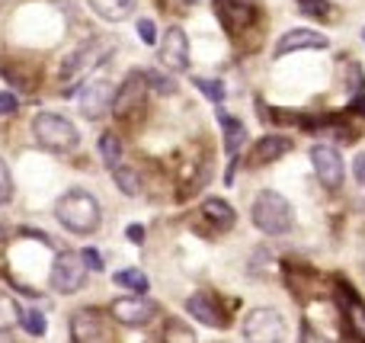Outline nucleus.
I'll return each instance as SVG.
<instances>
[{
  "label": "nucleus",
  "mask_w": 365,
  "mask_h": 343,
  "mask_svg": "<svg viewBox=\"0 0 365 343\" xmlns=\"http://www.w3.org/2000/svg\"><path fill=\"white\" fill-rule=\"evenodd\" d=\"M340 308H343V318H346L349 334L365 340V302L349 286H340Z\"/></svg>",
  "instance_id": "2eb2a0df"
},
{
  "label": "nucleus",
  "mask_w": 365,
  "mask_h": 343,
  "mask_svg": "<svg viewBox=\"0 0 365 343\" xmlns=\"http://www.w3.org/2000/svg\"><path fill=\"white\" fill-rule=\"evenodd\" d=\"M218 122H221V132H225V151L231 154V158H237L240 148L247 145V128L240 119H234V116H227L225 109H218Z\"/></svg>",
  "instance_id": "6ab92c4d"
},
{
  "label": "nucleus",
  "mask_w": 365,
  "mask_h": 343,
  "mask_svg": "<svg viewBox=\"0 0 365 343\" xmlns=\"http://www.w3.org/2000/svg\"><path fill=\"white\" fill-rule=\"evenodd\" d=\"M289 151H292V138H285V135H266L253 148V160L257 164H272V160L285 158Z\"/></svg>",
  "instance_id": "a211bd4d"
},
{
  "label": "nucleus",
  "mask_w": 365,
  "mask_h": 343,
  "mask_svg": "<svg viewBox=\"0 0 365 343\" xmlns=\"http://www.w3.org/2000/svg\"><path fill=\"white\" fill-rule=\"evenodd\" d=\"M158 61L164 64V71H170V74H180V71L189 68V39L180 26H170V29L164 32V39H160V45H158Z\"/></svg>",
  "instance_id": "9d476101"
},
{
  "label": "nucleus",
  "mask_w": 365,
  "mask_h": 343,
  "mask_svg": "<svg viewBox=\"0 0 365 343\" xmlns=\"http://www.w3.org/2000/svg\"><path fill=\"white\" fill-rule=\"evenodd\" d=\"M192 87H199L202 96H208L212 103H225V96H227L225 83H221V81H212V77H192Z\"/></svg>",
  "instance_id": "a878e982"
},
{
  "label": "nucleus",
  "mask_w": 365,
  "mask_h": 343,
  "mask_svg": "<svg viewBox=\"0 0 365 343\" xmlns=\"http://www.w3.org/2000/svg\"><path fill=\"white\" fill-rule=\"evenodd\" d=\"M71 340L74 343H113L109 340V327L96 308H81L71 318Z\"/></svg>",
  "instance_id": "9b49d317"
},
{
  "label": "nucleus",
  "mask_w": 365,
  "mask_h": 343,
  "mask_svg": "<svg viewBox=\"0 0 365 343\" xmlns=\"http://www.w3.org/2000/svg\"><path fill=\"white\" fill-rule=\"evenodd\" d=\"M87 260H83V254H77V250H61V254L55 257V267H51V289L61 295H74L83 289V282H87Z\"/></svg>",
  "instance_id": "39448f33"
},
{
  "label": "nucleus",
  "mask_w": 365,
  "mask_h": 343,
  "mask_svg": "<svg viewBox=\"0 0 365 343\" xmlns=\"http://www.w3.org/2000/svg\"><path fill=\"white\" fill-rule=\"evenodd\" d=\"M115 83L113 81H90L81 87V93H77V103H81V113L87 116V119H100V116H106L109 109H113L115 103Z\"/></svg>",
  "instance_id": "6e6552de"
},
{
  "label": "nucleus",
  "mask_w": 365,
  "mask_h": 343,
  "mask_svg": "<svg viewBox=\"0 0 365 343\" xmlns=\"http://www.w3.org/2000/svg\"><path fill=\"white\" fill-rule=\"evenodd\" d=\"M55 218L74 235H93L103 222V212L96 196H90L87 190H68L55 203Z\"/></svg>",
  "instance_id": "f257e3e1"
},
{
  "label": "nucleus",
  "mask_w": 365,
  "mask_h": 343,
  "mask_svg": "<svg viewBox=\"0 0 365 343\" xmlns=\"http://www.w3.org/2000/svg\"><path fill=\"white\" fill-rule=\"evenodd\" d=\"M32 135H36V141L42 148L58 151V154H68L81 145L77 126L61 113H38L36 119H32Z\"/></svg>",
  "instance_id": "f03ea898"
},
{
  "label": "nucleus",
  "mask_w": 365,
  "mask_h": 343,
  "mask_svg": "<svg viewBox=\"0 0 365 343\" xmlns=\"http://www.w3.org/2000/svg\"><path fill=\"white\" fill-rule=\"evenodd\" d=\"M4 250H6V231H4V225H0V263H4Z\"/></svg>",
  "instance_id": "e433bc0d"
},
{
  "label": "nucleus",
  "mask_w": 365,
  "mask_h": 343,
  "mask_svg": "<svg viewBox=\"0 0 365 343\" xmlns=\"http://www.w3.org/2000/svg\"><path fill=\"white\" fill-rule=\"evenodd\" d=\"M349 113H359V116H365V87H362V90H356V93H353V100H349Z\"/></svg>",
  "instance_id": "72a5a7b5"
},
{
  "label": "nucleus",
  "mask_w": 365,
  "mask_h": 343,
  "mask_svg": "<svg viewBox=\"0 0 365 343\" xmlns=\"http://www.w3.org/2000/svg\"><path fill=\"white\" fill-rule=\"evenodd\" d=\"M100 154H103V164L109 167V170H115V167L122 164V141L115 132H106L100 138Z\"/></svg>",
  "instance_id": "5701e85b"
},
{
  "label": "nucleus",
  "mask_w": 365,
  "mask_h": 343,
  "mask_svg": "<svg viewBox=\"0 0 365 343\" xmlns=\"http://www.w3.org/2000/svg\"><path fill=\"white\" fill-rule=\"evenodd\" d=\"M244 340L247 343H282L285 321L276 308H253L244 318Z\"/></svg>",
  "instance_id": "423d86ee"
},
{
  "label": "nucleus",
  "mask_w": 365,
  "mask_h": 343,
  "mask_svg": "<svg viewBox=\"0 0 365 343\" xmlns=\"http://www.w3.org/2000/svg\"><path fill=\"white\" fill-rule=\"evenodd\" d=\"M113 180H115V186H119L125 196H138V193H141V177H138V170H135V167L119 164L113 170Z\"/></svg>",
  "instance_id": "412c9836"
},
{
  "label": "nucleus",
  "mask_w": 365,
  "mask_h": 343,
  "mask_svg": "<svg viewBox=\"0 0 365 343\" xmlns=\"http://www.w3.org/2000/svg\"><path fill=\"white\" fill-rule=\"evenodd\" d=\"M298 10L314 19H334V4L330 0H298Z\"/></svg>",
  "instance_id": "bb28decb"
},
{
  "label": "nucleus",
  "mask_w": 365,
  "mask_h": 343,
  "mask_svg": "<svg viewBox=\"0 0 365 343\" xmlns=\"http://www.w3.org/2000/svg\"><path fill=\"white\" fill-rule=\"evenodd\" d=\"M215 13H218L221 26L227 32H237L240 26H247L253 19V10L247 4H237V0H215Z\"/></svg>",
  "instance_id": "f3484780"
},
{
  "label": "nucleus",
  "mask_w": 365,
  "mask_h": 343,
  "mask_svg": "<svg viewBox=\"0 0 365 343\" xmlns=\"http://www.w3.org/2000/svg\"><path fill=\"white\" fill-rule=\"evenodd\" d=\"M113 282L115 286H122V289H132L135 295H145L148 286H151L141 270H119V273H113Z\"/></svg>",
  "instance_id": "4be33fe9"
},
{
  "label": "nucleus",
  "mask_w": 365,
  "mask_h": 343,
  "mask_svg": "<svg viewBox=\"0 0 365 343\" xmlns=\"http://www.w3.org/2000/svg\"><path fill=\"white\" fill-rule=\"evenodd\" d=\"M145 90H148L145 71H128V77L119 83V90H115L113 109H115L119 116H128L135 106H141V96H145Z\"/></svg>",
  "instance_id": "f8f14e48"
},
{
  "label": "nucleus",
  "mask_w": 365,
  "mask_h": 343,
  "mask_svg": "<svg viewBox=\"0 0 365 343\" xmlns=\"http://www.w3.org/2000/svg\"><path fill=\"white\" fill-rule=\"evenodd\" d=\"M356 180L365 186V154H362V158H356Z\"/></svg>",
  "instance_id": "c9c22d12"
},
{
  "label": "nucleus",
  "mask_w": 365,
  "mask_h": 343,
  "mask_svg": "<svg viewBox=\"0 0 365 343\" xmlns=\"http://www.w3.org/2000/svg\"><path fill=\"white\" fill-rule=\"evenodd\" d=\"M145 77H148V83H151L154 93H160V96H173L180 90L177 81H173L170 74H164V71H145Z\"/></svg>",
  "instance_id": "b1692460"
},
{
  "label": "nucleus",
  "mask_w": 365,
  "mask_h": 343,
  "mask_svg": "<svg viewBox=\"0 0 365 343\" xmlns=\"http://www.w3.org/2000/svg\"><path fill=\"white\" fill-rule=\"evenodd\" d=\"M186 312L195 321H202L205 327H227V318L221 314V308L215 305V299L208 292H195L186 299Z\"/></svg>",
  "instance_id": "4468645a"
},
{
  "label": "nucleus",
  "mask_w": 365,
  "mask_h": 343,
  "mask_svg": "<svg viewBox=\"0 0 365 343\" xmlns=\"http://www.w3.org/2000/svg\"><path fill=\"white\" fill-rule=\"evenodd\" d=\"M311 167H314L317 180H321L327 190H340L343 177H346V167H343V158L336 148L330 145H314L311 148Z\"/></svg>",
  "instance_id": "1a4fd4ad"
},
{
  "label": "nucleus",
  "mask_w": 365,
  "mask_h": 343,
  "mask_svg": "<svg viewBox=\"0 0 365 343\" xmlns=\"http://www.w3.org/2000/svg\"><path fill=\"white\" fill-rule=\"evenodd\" d=\"M164 343H195V334L180 318H170L164 327Z\"/></svg>",
  "instance_id": "393cba45"
},
{
  "label": "nucleus",
  "mask_w": 365,
  "mask_h": 343,
  "mask_svg": "<svg viewBox=\"0 0 365 343\" xmlns=\"http://www.w3.org/2000/svg\"><path fill=\"white\" fill-rule=\"evenodd\" d=\"M253 225H257L263 235H285V231L292 228V205H289V199L282 196V193H276V190H263L257 196V203H253Z\"/></svg>",
  "instance_id": "7ed1b4c3"
},
{
  "label": "nucleus",
  "mask_w": 365,
  "mask_h": 343,
  "mask_svg": "<svg viewBox=\"0 0 365 343\" xmlns=\"http://www.w3.org/2000/svg\"><path fill=\"white\" fill-rule=\"evenodd\" d=\"M113 51H115V42L100 39V36H90L87 42H81L71 55L61 58V64H58V77H61V81H71V77L96 68V64H100L106 55H113Z\"/></svg>",
  "instance_id": "20e7f679"
},
{
  "label": "nucleus",
  "mask_w": 365,
  "mask_h": 343,
  "mask_svg": "<svg viewBox=\"0 0 365 343\" xmlns=\"http://www.w3.org/2000/svg\"><path fill=\"white\" fill-rule=\"evenodd\" d=\"M199 215L205 218L208 225H212L215 235H221V231H231V228H234V222H237L234 209L225 203V199H218V196L205 199V203H202V209H199Z\"/></svg>",
  "instance_id": "dca6fc26"
},
{
  "label": "nucleus",
  "mask_w": 365,
  "mask_h": 343,
  "mask_svg": "<svg viewBox=\"0 0 365 343\" xmlns=\"http://www.w3.org/2000/svg\"><path fill=\"white\" fill-rule=\"evenodd\" d=\"M109 314L125 327H145L158 318V305H154L148 295H122V299L113 302Z\"/></svg>",
  "instance_id": "0eeeda50"
},
{
  "label": "nucleus",
  "mask_w": 365,
  "mask_h": 343,
  "mask_svg": "<svg viewBox=\"0 0 365 343\" xmlns=\"http://www.w3.org/2000/svg\"><path fill=\"white\" fill-rule=\"evenodd\" d=\"M19 109V100L10 93V90H0V116H13Z\"/></svg>",
  "instance_id": "7c9ffc66"
},
{
  "label": "nucleus",
  "mask_w": 365,
  "mask_h": 343,
  "mask_svg": "<svg viewBox=\"0 0 365 343\" xmlns=\"http://www.w3.org/2000/svg\"><path fill=\"white\" fill-rule=\"evenodd\" d=\"M362 42H365V29H362Z\"/></svg>",
  "instance_id": "58836bf2"
},
{
  "label": "nucleus",
  "mask_w": 365,
  "mask_h": 343,
  "mask_svg": "<svg viewBox=\"0 0 365 343\" xmlns=\"http://www.w3.org/2000/svg\"><path fill=\"white\" fill-rule=\"evenodd\" d=\"M125 235H128V241H132V244H141V241H145V228H141V225H128Z\"/></svg>",
  "instance_id": "f704fd0d"
},
{
  "label": "nucleus",
  "mask_w": 365,
  "mask_h": 343,
  "mask_svg": "<svg viewBox=\"0 0 365 343\" xmlns=\"http://www.w3.org/2000/svg\"><path fill=\"white\" fill-rule=\"evenodd\" d=\"M330 39L321 36L317 29H289L276 45V58H285L292 51H304V48H327Z\"/></svg>",
  "instance_id": "ddd939ff"
},
{
  "label": "nucleus",
  "mask_w": 365,
  "mask_h": 343,
  "mask_svg": "<svg viewBox=\"0 0 365 343\" xmlns=\"http://www.w3.org/2000/svg\"><path fill=\"white\" fill-rule=\"evenodd\" d=\"M87 4L100 19L122 23V19H128L135 13V4H138V0H87Z\"/></svg>",
  "instance_id": "aec40b11"
},
{
  "label": "nucleus",
  "mask_w": 365,
  "mask_h": 343,
  "mask_svg": "<svg viewBox=\"0 0 365 343\" xmlns=\"http://www.w3.org/2000/svg\"><path fill=\"white\" fill-rule=\"evenodd\" d=\"M83 260H87V267L93 270V273H100V270H103V257L96 254L93 247H87V250H83Z\"/></svg>",
  "instance_id": "473e14b6"
},
{
  "label": "nucleus",
  "mask_w": 365,
  "mask_h": 343,
  "mask_svg": "<svg viewBox=\"0 0 365 343\" xmlns=\"http://www.w3.org/2000/svg\"><path fill=\"white\" fill-rule=\"evenodd\" d=\"M138 36H141L145 45H158V29H154L151 19H145V16L138 19Z\"/></svg>",
  "instance_id": "c756f323"
},
{
  "label": "nucleus",
  "mask_w": 365,
  "mask_h": 343,
  "mask_svg": "<svg viewBox=\"0 0 365 343\" xmlns=\"http://www.w3.org/2000/svg\"><path fill=\"white\" fill-rule=\"evenodd\" d=\"M186 4H205V0H186Z\"/></svg>",
  "instance_id": "4c0bfd02"
},
{
  "label": "nucleus",
  "mask_w": 365,
  "mask_h": 343,
  "mask_svg": "<svg viewBox=\"0 0 365 343\" xmlns=\"http://www.w3.org/2000/svg\"><path fill=\"white\" fill-rule=\"evenodd\" d=\"M13 173H10V167H6V160L0 158V205H6L13 199Z\"/></svg>",
  "instance_id": "c85d7f7f"
},
{
  "label": "nucleus",
  "mask_w": 365,
  "mask_h": 343,
  "mask_svg": "<svg viewBox=\"0 0 365 343\" xmlns=\"http://www.w3.org/2000/svg\"><path fill=\"white\" fill-rule=\"evenodd\" d=\"M23 327L32 334V337H42L45 327H48V321H45V314H42V312L29 308V312H23Z\"/></svg>",
  "instance_id": "cd10ccee"
},
{
  "label": "nucleus",
  "mask_w": 365,
  "mask_h": 343,
  "mask_svg": "<svg viewBox=\"0 0 365 343\" xmlns=\"http://www.w3.org/2000/svg\"><path fill=\"white\" fill-rule=\"evenodd\" d=\"M298 343H330L324 334H317L311 324H302V337H298Z\"/></svg>",
  "instance_id": "2f4dec72"
}]
</instances>
